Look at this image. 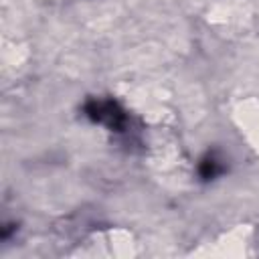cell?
<instances>
[{"instance_id": "cell-1", "label": "cell", "mask_w": 259, "mask_h": 259, "mask_svg": "<svg viewBox=\"0 0 259 259\" xmlns=\"http://www.w3.org/2000/svg\"><path fill=\"white\" fill-rule=\"evenodd\" d=\"M85 111H87V115H89L93 121L105 123L107 127L117 130V132H121V127H123L125 121H127L125 113H123V111L119 109V105L113 103V101H91V103H87Z\"/></svg>"}, {"instance_id": "cell-2", "label": "cell", "mask_w": 259, "mask_h": 259, "mask_svg": "<svg viewBox=\"0 0 259 259\" xmlns=\"http://www.w3.org/2000/svg\"><path fill=\"white\" fill-rule=\"evenodd\" d=\"M223 172V166H221V162L210 154V156H206L202 162H200V176L202 178H214L217 174H221Z\"/></svg>"}]
</instances>
